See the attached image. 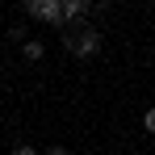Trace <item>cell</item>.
Wrapping results in <instances>:
<instances>
[{
	"mask_svg": "<svg viewBox=\"0 0 155 155\" xmlns=\"http://www.w3.org/2000/svg\"><path fill=\"white\" fill-rule=\"evenodd\" d=\"M13 155H38V147H29V143H21V147H13Z\"/></svg>",
	"mask_w": 155,
	"mask_h": 155,
	"instance_id": "cell-5",
	"label": "cell"
},
{
	"mask_svg": "<svg viewBox=\"0 0 155 155\" xmlns=\"http://www.w3.org/2000/svg\"><path fill=\"white\" fill-rule=\"evenodd\" d=\"M42 4H46V0H25V13H29V17H38V13H42Z\"/></svg>",
	"mask_w": 155,
	"mask_h": 155,
	"instance_id": "cell-3",
	"label": "cell"
},
{
	"mask_svg": "<svg viewBox=\"0 0 155 155\" xmlns=\"http://www.w3.org/2000/svg\"><path fill=\"white\" fill-rule=\"evenodd\" d=\"M42 54H46V46H42L38 38H29V42H21V59H25V63H38Z\"/></svg>",
	"mask_w": 155,
	"mask_h": 155,
	"instance_id": "cell-2",
	"label": "cell"
},
{
	"mask_svg": "<svg viewBox=\"0 0 155 155\" xmlns=\"http://www.w3.org/2000/svg\"><path fill=\"white\" fill-rule=\"evenodd\" d=\"M143 126H147V130H151V134H155V105H151V109H147V113H143Z\"/></svg>",
	"mask_w": 155,
	"mask_h": 155,
	"instance_id": "cell-4",
	"label": "cell"
},
{
	"mask_svg": "<svg viewBox=\"0 0 155 155\" xmlns=\"http://www.w3.org/2000/svg\"><path fill=\"white\" fill-rule=\"evenodd\" d=\"M63 46H67V54H76V59H97L101 54V34L88 25V29H80V34H63Z\"/></svg>",
	"mask_w": 155,
	"mask_h": 155,
	"instance_id": "cell-1",
	"label": "cell"
},
{
	"mask_svg": "<svg viewBox=\"0 0 155 155\" xmlns=\"http://www.w3.org/2000/svg\"><path fill=\"white\" fill-rule=\"evenodd\" d=\"M42 155H67V147H46Z\"/></svg>",
	"mask_w": 155,
	"mask_h": 155,
	"instance_id": "cell-6",
	"label": "cell"
}]
</instances>
